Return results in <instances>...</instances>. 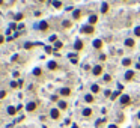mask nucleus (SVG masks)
Here are the masks:
<instances>
[{
	"label": "nucleus",
	"mask_w": 140,
	"mask_h": 128,
	"mask_svg": "<svg viewBox=\"0 0 140 128\" xmlns=\"http://www.w3.org/2000/svg\"><path fill=\"white\" fill-rule=\"evenodd\" d=\"M81 32H83V33H92V32H93V26H92V24H89V26H83Z\"/></svg>",
	"instance_id": "f257e3e1"
},
{
	"label": "nucleus",
	"mask_w": 140,
	"mask_h": 128,
	"mask_svg": "<svg viewBox=\"0 0 140 128\" xmlns=\"http://www.w3.org/2000/svg\"><path fill=\"white\" fill-rule=\"evenodd\" d=\"M92 72H93V75H99V74L103 72V68H101V65H97V66H93Z\"/></svg>",
	"instance_id": "f03ea898"
},
{
	"label": "nucleus",
	"mask_w": 140,
	"mask_h": 128,
	"mask_svg": "<svg viewBox=\"0 0 140 128\" xmlns=\"http://www.w3.org/2000/svg\"><path fill=\"white\" fill-rule=\"evenodd\" d=\"M121 103L124 104V105L130 104V97H128V95H122V97H121Z\"/></svg>",
	"instance_id": "7ed1b4c3"
},
{
	"label": "nucleus",
	"mask_w": 140,
	"mask_h": 128,
	"mask_svg": "<svg viewBox=\"0 0 140 128\" xmlns=\"http://www.w3.org/2000/svg\"><path fill=\"white\" fill-rule=\"evenodd\" d=\"M38 27H39L41 30H47V29H48V23H47V21H41Z\"/></svg>",
	"instance_id": "20e7f679"
},
{
	"label": "nucleus",
	"mask_w": 140,
	"mask_h": 128,
	"mask_svg": "<svg viewBox=\"0 0 140 128\" xmlns=\"http://www.w3.org/2000/svg\"><path fill=\"white\" fill-rule=\"evenodd\" d=\"M50 115H51L53 119H57L59 118V110L57 109H51V113H50Z\"/></svg>",
	"instance_id": "39448f33"
},
{
	"label": "nucleus",
	"mask_w": 140,
	"mask_h": 128,
	"mask_svg": "<svg viewBox=\"0 0 140 128\" xmlns=\"http://www.w3.org/2000/svg\"><path fill=\"white\" fill-rule=\"evenodd\" d=\"M93 47H95V48H101V47H103V41H101V39H95V41H93Z\"/></svg>",
	"instance_id": "423d86ee"
},
{
	"label": "nucleus",
	"mask_w": 140,
	"mask_h": 128,
	"mask_svg": "<svg viewBox=\"0 0 140 128\" xmlns=\"http://www.w3.org/2000/svg\"><path fill=\"white\" fill-rule=\"evenodd\" d=\"M74 48H75V50H81V48H83V42H81L80 39H78V41H75V44H74Z\"/></svg>",
	"instance_id": "0eeeda50"
},
{
	"label": "nucleus",
	"mask_w": 140,
	"mask_h": 128,
	"mask_svg": "<svg viewBox=\"0 0 140 128\" xmlns=\"http://www.w3.org/2000/svg\"><path fill=\"white\" fill-rule=\"evenodd\" d=\"M26 109L29 110V112H33V110L36 109V104H35V103H29V104H27V107H26Z\"/></svg>",
	"instance_id": "6e6552de"
},
{
	"label": "nucleus",
	"mask_w": 140,
	"mask_h": 128,
	"mask_svg": "<svg viewBox=\"0 0 140 128\" xmlns=\"http://www.w3.org/2000/svg\"><path fill=\"white\" fill-rule=\"evenodd\" d=\"M134 77V71H127V74H125V80H131Z\"/></svg>",
	"instance_id": "1a4fd4ad"
},
{
	"label": "nucleus",
	"mask_w": 140,
	"mask_h": 128,
	"mask_svg": "<svg viewBox=\"0 0 140 128\" xmlns=\"http://www.w3.org/2000/svg\"><path fill=\"white\" fill-rule=\"evenodd\" d=\"M17 110H18V109H17V107H12V105H11V107H8V113L14 116V115L17 113Z\"/></svg>",
	"instance_id": "9d476101"
},
{
	"label": "nucleus",
	"mask_w": 140,
	"mask_h": 128,
	"mask_svg": "<svg viewBox=\"0 0 140 128\" xmlns=\"http://www.w3.org/2000/svg\"><path fill=\"white\" fill-rule=\"evenodd\" d=\"M68 57H69V60H71L72 63H77V62H78V57L75 56V54H69Z\"/></svg>",
	"instance_id": "9b49d317"
},
{
	"label": "nucleus",
	"mask_w": 140,
	"mask_h": 128,
	"mask_svg": "<svg viewBox=\"0 0 140 128\" xmlns=\"http://www.w3.org/2000/svg\"><path fill=\"white\" fill-rule=\"evenodd\" d=\"M97 15H91V17H89V24H95V23H97Z\"/></svg>",
	"instance_id": "f8f14e48"
},
{
	"label": "nucleus",
	"mask_w": 140,
	"mask_h": 128,
	"mask_svg": "<svg viewBox=\"0 0 140 128\" xmlns=\"http://www.w3.org/2000/svg\"><path fill=\"white\" fill-rule=\"evenodd\" d=\"M60 93H62V95H63V97H66V95H69V93H71V91H69V89H68V87H63V89H62V91H60Z\"/></svg>",
	"instance_id": "ddd939ff"
},
{
	"label": "nucleus",
	"mask_w": 140,
	"mask_h": 128,
	"mask_svg": "<svg viewBox=\"0 0 140 128\" xmlns=\"http://www.w3.org/2000/svg\"><path fill=\"white\" fill-rule=\"evenodd\" d=\"M107 11H109V5H107V3H103V5H101V12L105 14Z\"/></svg>",
	"instance_id": "4468645a"
},
{
	"label": "nucleus",
	"mask_w": 140,
	"mask_h": 128,
	"mask_svg": "<svg viewBox=\"0 0 140 128\" xmlns=\"http://www.w3.org/2000/svg\"><path fill=\"white\" fill-rule=\"evenodd\" d=\"M125 45L127 47H133L134 45V41L131 39V38H128V39H125Z\"/></svg>",
	"instance_id": "2eb2a0df"
},
{
	"label": "nucleus",
	"mask_w": 140,
	"mask_h": 128,
	"mask_svg": "<svg viewBox=\"0 0 140 128\" xmlns=\"http://www.w3.org/2000/svg\"><path fill=\"white\" fill-rule=\"evenodd\" d=\"M91 115H92L91 109H85V110H83V116H91Z\"/></svg>",
	"instance_id": "dca6fc26"
},
{
	"label": "nucleus",
	"mask_w": 140,
	"mask_h": 128,
	"mask_svg": "<svg viewBox=\"0 0 140 128\" xmlns=\"http://www.w3.org/2000/svg\"><path fill=\"white\" fill-rule=\"evenodd\" d=\"M72 17H74L75 20H77V18H80V11H78V9H75L74 12H72Z\"/></svg>",
	"instance_id": "f3484780"
},
{
	"label": "nucleus",
	"mask_w": 140,
	"mask_h": 128,
	"mask_svg": "<svg viewBox=\"0 0 140 128\" xmlns=\"http://www.w3.org/2000/svg\"><path fill=\"white\" fill-rule=\"evenodd\" d=\"M56 66H57V63H56L54 60H53V62H48V68H50V69H54Z\"/></svg>",
	"instance_id": "a211bd4d"
},
{
	"label": "nucleus",
	"mask_w": 140,
	"mask_h": 128,
	"mask_svg": "<svg viewBox=\"0 0 140 128\" xmlns=\"http://www.w3.org/2000/svg\"><path fill=\"white\" fill-rule=\"evenodd\" d=\"M59 109L65 110V109H66V103H65V101H59Z\"/></svg>",
	"instance_id": "6ab92c4d"
},
{
	"label": "nucleus",
	"mask_w": 140,
	"mask_h": 128,
	"mask_svg": "<svg viewBox=\"0 0 140 128\" xmlns=\"http://www.w3.org/2000/svg\"><path fill=\"white\" fill-rule=\"evenodd\" d=\"M60 48H62V42L56 41V44H54V50H60Z\"/></svg>",
	"instance_id": "aec40b11"
},
{
	"label": "nucleus",
	"mask_w": 140,
	"mask_h": 128,
	"mask_svg": "<svg viewBox=\"0 0 140 128\" xmlns=\"http://www.w3.org/2000/svg\"><path fill=\"white\" fill-rule=\"evenodd\" d=\"M33 45H38V44H32V42H26V44H24V48H27V50H29V48H32Z\"/></svg>",
	"instance_id": "412c9836"
},
{
	"label": "nucleus",
	"mask_w": 140,
	"mask_h": 128,
	"mask_svg": "<svg viewBox=\"0 0 140 128\" xmlns=\"http://www.w3.org/2000/svg\"><path fill=\"white\" fill-rule=\"evenodd\" d=\"M33 74H35V75H41V74H42L41 68H35V69H33Z\"/></svg>",
	"instance_id": "4be33fe9"
},
{
	"label": "nucleus",
	"mask_w": 140,
	"mask_h": 128,
	"mask_svg": "<svg viewBox=\"0 0 140 128\" xmlns=\"http://www.w3.org/2000/svg\"><path fill=\"white\" fill-rule=\"evenodd\" d=\"M53 6L54 8H60V6H62V3H60L59 0H54V2H53Z\"/></svg>",
	"instance_id": "5701e85b"
},
{
	"label": "nucleus",
	"mask_w": 140,
	"mask_h": 128,
	"mask_svg": "<svg viewBox=\"0 0 140 128\" xmlns=\"http://www.w3.org/2000/svg\"><path fill=\"white\" fill-rule=\"evenodd\" d=\"M122 63H124L125 66H130L131 65V60L130 59H124V60H122Z\"/></svg>",
	"instance_id": "b1692460"
},
{
	"label": "nucleus",
	"mask_w": 140,
	"mask_h": 128,
	"mask_svg": "<svg viewBox=\"0 0 140 128\" xmlns=\"http://www.w3.org/2000/svg\"><path fill=\"white\" fill-rule=\"evenodd\" d=\"M117 97H119V91H116V92H113V93H111V99H115V98H117Z\"/></svg>",
	"instance_id": "393cba45"
},
{
	"label": "nucleus",
	"mask_w": 140,
	"mask_h": 128,
	"mask_svg": "<svg viewBox=\"0 0 140 128\" xmlns=\"http://www.w3.org/2000/svg\"><path fill=\"white\" fill-rule=\"evenodd\" d=\"M99 91V86L98 85H92V92H98Z\"/></svg>",
	"instance_id": "a878e982"
},
{
	"label": "nucleus",
	"mask_w": 140,
	"mask_h": 128,
	"mask_svg": "<svg viewBox=\"0 0 140 128\" xmlns=\"http://www.w3.org/2000/svg\"><path fill=\"white\" fill-rule=\"evenodd\" d=\"M85 99H86L87 103H92V101H93V97H92V95H86V98H85Z\"/></svg>",
	"instance_id": "bb28decb"
},
{
	"label": "nucleus",
	"mask_w": 140,
	"mask_h": 128,
	"mask_svg": "<svg viewBox=\"0 0 140 128\" xmlns=\"http://www.w3.org/2000/svg\"><path fill=\"white\" fill-rule=\"evenodd\" d=\"M62 24H63L65 27H69V26H71V21H68V20H65V21H63Z\"/></svg>",
	"instance_id": "cd10ccee"
},
{
	"label": "nucleus",
	"mask_w": 140,
	"mask_h": 128,
	"mask_svg": "<svg viewBox=\"0 0 140 128\" xmlns=\"http://www.w3.org/2000/svg\"><path fill=\"white\" fill-rule=\"evenodd\" d=\"M104 121H105V119H98V121H97V127L103 125V124H104Z\"/></svg>",
	"instance_id": "c85d7f7f"
},
{
	"label": "nucleus",
	"mask_w": 140,
	"mask_h": 128,
	"mask_svg": "<svg viewBox=\"0 0 140 128\" xmlns=\"http://www.w3.org/2000/svg\"><path fill=\"white\" fill-rule=\"evenodd\" d=\"M134 33H136V36H140V27H136V29H134Z\"/></svg>",
	"instance_id": "c756f323"
},
{
	"label": "nucleus",
	"mask_w": 140,
	"mask_h": 128,
	"mask_svg": "<svg viewBox=\"0 0 140 128\" xmlns=\"http://www.w3.org/2000/svg\"><path fill=\"white\" fill-rule=\"evenodd\" d=\"M56 39H57V36H56V35H51V36H50V41H51V42H56Z\"/></svg>",
	"instance_id": "7c9ffc66"
},
{
	"label": "nucleus",
	"mask_w": 140,
	"mask_h": 128,
	"mask_svg": "<svg viewBox=\"0 0 140 128\" xmlns=\"http://www.w3.org/2000/svg\"><path fill=\"white\" fill-rule=\"evenodd\" d=\"M21 18H23V14H17V15H15V20H17V21L21 20Z\"/></svg>",
	"instance_id": "2f4dec72"
},
{
	"label": "nucleus",
	"mask_w": 140,
	"mask_h": 128,
	"mask_svg": "<svg viewBox=\"0 0 140 128\" xmlns=\"http://www.w3.org/2000/svg\"><path fill=\"white\" fill-rule=\"evenodd\" d=\"M5 97H6V92H5V91H0V99L5 98Z\"/></svg>",
	"instance_id": "473e14b6"
},
{
	"label": "nucleus",
	"mask_w": 140,
	"mask_h": 128,
	"mask_svg": "<svg viewBox=\"0 0 140 128\" xmlns=\"http://www.w3.org/2000/svg\"><path fill=\"white\" fill-rule=\"evenodd\" d=\"M104 80H105V81H110V80H111V77H110L109 74H105V75H104Z\"/></svg>",
	"instance_id": "72a5a7b5"
},
{
	"label": "nucleus",
	"mask_w": 140,
	"mask_h": 128,
	"mask_svg": "<svg viewBox=\"0 0 140 128\" xmlns=\"http://www.w3.org/2000/svg\"><path fill=\"white\" fill-rule=\"evenodd\" d=\"M17 86H18V83H17V81H12V83H11V87H17Z\"/></svg>",
	"instance_id": "f704fd0d"
},
{
	"label": "nucleus",
	"mask_w": 140,
	"mask_h": 128,
	"mask_svg": "<svg viewBox=\"0 0 140 128\" xmlns=\"http://www.w3.org/2000/svg\"><path fill=\"white\" fill-rule=\"evenodd\" d=\"M45 51H47V53H51L53 48H51V47H45Z\"/></svg>",
	"instance_id": "c9c22d12"
},
{
	"label": "nucleus",
	"mask_w": 140,
	"mask_h": 128,
	"mask_svg": "<svg viewBox=\"0 0 140 128\" xmlns=\"http://www.w3.org/2000/svg\"><path fill=\"white\" fill-rule=\"evenodd\" d=\"M104 95H105V97H111V92H110V91H105Z\"/></svg>",
	"instance_id": "e433bc0d"
},
{
	"label": "nucleus",
	"mask_w": 140,
	"mask_h": 128,
	"mask_svg": "<svg viewBox=\"0 0 140 128\" xmlns=\"http://www.w3.org/2000/svg\"><path fill=\"white\" fill-rule=\"evenodd\" d=\"M99 60H105V54H101V56H99Z\"/></svg>",
	"instance_id": "4c0bfd02"
},
{
	"label": "nucleus",
	"mask_w": 140,
	"mask_h": 128,
	"mask_svg": "<svg viewBox=\"0 0 140 128\" xmlns=\"http://www.w3.org/2000/svg\"><path fill=\"white\" fill-rule=\"evenodd\" d=\"M3 41H5V38H3V36H2V35H0V44H2V42H3Z\"/></svg>",
	"instance_id": "58836bf2"
},
{
	"label": "nucleus",
	"mask_w": 140,
	"mask_h": 128,
	"mask_svg": "<svg viewBox=\"0 0 140 128\" xmlns=\"http://www.w3.org/2000/svg\"><path fill=\"white\" fill-rule=\"evenodd\" d=\"M109 128H117V127H116V125H110Z\"/></svg>",
	"instance_id": "ea45409f"
},
{
	"label": "nucleus",
	"mask_w": 140,
	"mask_h": 128,
	"mask_svg": "<svg viewBox=\"0 0 140 128\" xmlns=\"http://www.w3.org/2000/svg\"><path fill=\"white\" fill-rule=\"evenodd\" d=\"M137 116H139V119H140V112H139V115H137Z\"/></svg>",
	"instance_id": "a19ab883"
},
{
	"label": "nucleus",
	"mask_w": 140,
	"mask_h": 128,
	"mask_svg": "<svg viewBox=\"0 0 140 128\" xmlns=\"http://www.w3.org/2000/svg\"><path fill=\"white\" fill-rule=\"evenodd\" d=\"M0 5H2V0H0Z\"/></svg>",
	"instance_id": "79ce46f5"
},
{
	"label": "nucleus",
	"mask_w": 140,
	"mask_h": 128,
	"mask_svg": "<svg viewBox=\"0 0 140 128\" xmlns=\"http://www.w3.org/2000/svg\"><path fill=\"white\" fill-rule=\"evenodd\" d=\"M41 2H44V0H41Z\"/></svg>",
	"instance_id": "37998d69"
},
{
	"label": "nucleus",
	"mask_w": 140,
	"mask_h": 128,
	"mask_svg": "<svg viewBox=\"0 0 140 128\" xmlns=\"http://www.w3.org/2000/svg\"><path fill=\"white\" fill-rule=\"evenodd\" d=\"M139 60H140V59H139Z\"/></svg>",
	"instance_id": "c03bdc74"
},
{
	"label": "nucleus",
	"mask_w": 140,
	"mask_h": 128,
	"mask_svg": "<svg viewBox=\"0 0 140 128\" xmlns=\"http://www.w3.org/2000/svg\"><path fill=\"white\" fill-rule=\"evenodd\" d=\"M139 128H140V127H139Z\"/></svg>",
	"instance_id": "a18cd8bd"
}]
</instances>
